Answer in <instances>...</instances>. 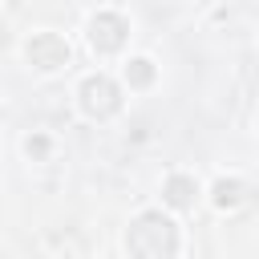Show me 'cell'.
<instances>
[{
	"label": "cell",
	"instance_id": "cell-1",
	"mask_svg": "<svg viewBox=\"0 0 259 259\" xmlns=\"http://www.w3.org/2000/svg\"><path fill=\"white\" fill-rule=\"evenodd\" d=\"M125 243H130L134 255H170V251H178V231H174V223L166 214H154L150 210V214H142L130 227Z\"/></svg>",
	"mask_w": 259,
	"mask_h": 259
},
{
	"label": "cell",
	"instance_id": "cell-2",
	"mask_svg": "<svg viewBox=\"0 0 259 259\" xmlns=\"http://www.w3.org/2000/svg\"><path fill=\"white\" fill-rule=\"evenodd\" d=\"M81 105H85V113H93V117H109V113H117V89H113V81L109 77H89L85 85H81Z\"/></svg>",
	"mask_w": 259,
	"mask_h": 259
},
{
	"label": "cell",
	"instance_id": "cell-3",
	"mask_svg": "<svg viewBox=\"0 0 259 259\" xmlns=\"http://www.w3.org/2000/svg\"><path fill=\"white\" fill-rule=\"evenodd\" d=\"M28 61H32L36 69H61V65L69 61V45H65L57 32H40V36L28 40Z\"/></svg>",
	"mask_w": 259,
	"mask_h": 259
},
{
	"label": "cell",
	"instance_id": "cell-4",
	"mask_svg": "<svg viewBox=\"0 0 259 259\" xmlns=\"http://www.w3.org/2000/svg\"><path fill=\"white\" fill-rule=\"evenodd\" d=\"M89 40H93V49H101V53L121 49V40H125V20L113 16V12L93 16V24H89Z\"/></svg>",
	"mask_w": 259,
	"mask_h": 259
},
{
	"label": "cell",
	"instance_id": "cell-5",
	"mask_svg": "<svg viewBox=\"0 0 259 259\" xmlns=\"http://www.w3.org/2000/svg\"><path fill=\"white\" fill-rule=\"evenodd\" d=\"M166 202H170V206H190V202H194V178L174 174V178L166 182Z\"/></svg>",
	"mask_w": 259,
	"mask_h": 259
},
{
	"label": "cell",
	"instance_id": "cell-6",
	"mask_svg": "<svg viewBox=\"0 0 259 259\" xmlns=\"http://www.w3.org/2000/svg\"><path fill=\"white\" fill-rule=\"evenodd\" d=\"M239 202H243V182H235V178H231V182H227V178L214 182V206L227 210V206H239Z\"/></svg>",
	"mask_w": 259,
	"mask_h": 259
},
{
	"label": "cell",
	"instance_id": "cell-7",
	"mask_svg": "<svg viewBox=\"0 0 259 259\" xmlns=\"http://www.w3.org/2000/svg\"><path fill=\"white\" fill-rule=\"evenodd\" d=\"M154 77V69H150V61H134V69H130V81L134 85H146Z\"/></svg>",
	"mask_w": 259,
	"mask_h": 259
},
{
	"label": "cell",
	"instance_id": "cell-8",
	"mask_svg": "<svg viewBox=\"0 0 259 259\" xmlns=\"http://www.w3.org/2000/svg\"><path fill=\"white\" fill-rule=\"evenodd\" d=\"M45 150H49V138H28V154L45 158Z\"/></svg>",
	"mask_w": 259,
	"mask_h": 259
}]
</instances>
